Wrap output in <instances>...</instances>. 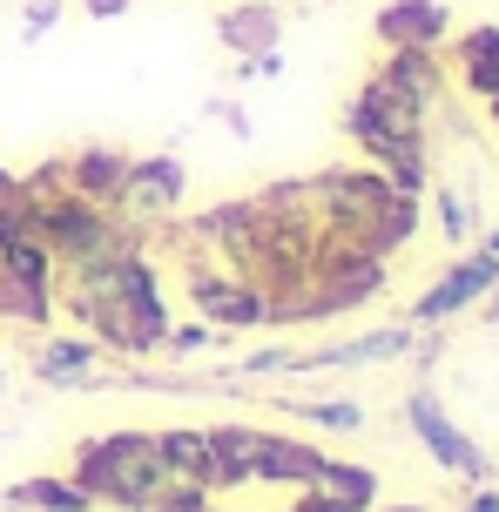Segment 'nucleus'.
Here are the masks:
<instances>
[{
    "label": "nucleus",
    "mask_w": 499,
    "mask_h": 512,
    "mask_svg": "<svg viewBox=\"0 0 499 512\" xmlns=\"http://www.w3.org/2000/svg\"><path fill=\"white\" fill-rule=\"evenodd\" d=\"M7 506H27V512H95V499H88L75 479H61V472H41V479H21V486H7Z\"/></svg>",
    "instance_id": "17"
},
{
    "label": "nucleus",
    "mask_w": 499,
    "mask_h": 512,
    "mask_svg": "<svg viewBox=\"0 0 499 512\" xmlns=\"http://www.w3.org/2000/svg\"><path fill=\"white\" fill-rule=\"evenodd\" d=\"M486 317H499V283H493V290H486Z\"/></svg>",
    "instance_id": "25"
},
{
    "label": "nucleus",
    "mask_w": 499,
    "mask_h": 512,
    "mask_svg": "<svg viewBox=\"0 0 499 512\" xmlns=\"http://www.w3.org/2000/svg\"><path fill=\"white\" fill-rule=\"evenodd\" d=\"M216 344H223V331H210V324L196 317V324H169V331H162L156 358H169V364H189V358H203V351H216Z\"/></svg>",
    "instance_id": "19"
},
{
    "label": "nucleus",
    "mask_w": 499,
    "mask_h": 512,
    "mask_svg": "<svg viewBox=\"0 0 499 512\" xmlns=\"http://www.w3.org/2000/svg\"><path fill=\"white\" fill-rule=\"evenodd\" d=\"M7 512H27V506H7Z\"/></svg>",
    "instance_id": "28"
},
{
    "label": "nucleus",
    "mask_w": 499,
    "mask_h": 512,
    "mask_svg": "<svg viewBox=\"0 0 499 512\" xmlns=\"http://www.w3.org/2000/svg\"><path fill=\"white\" fill-rule=\"evenodd\" d=\"M189 203V169L183 155H135L129 176H122V216L135 230H156V223H176Z\"/></svg>",
    "instance_id": "7"
},
{
    "label": "nucleus",
    "mask_w": 499,
    "mask_h": 512,
    "mask_svg": "<svg viewBox=\"0 0 499 512\" xmlns=\"http://www.w3.org/2000/svg\"><path fill=\"white\" fill-rule=\"evenodd\" d=\"M156 445H162V459H169L176 479H196V486H203V472H210V459H216L210 425H169V432H156Z\"/></svg>",
    "instance_id": "16"
},
{
    "label": "nucleus",
    "mask_w": 499,
    "mask_h": 512,
    "mask_svg": "<svg viewBox=\"0 0 499 512\" xmlns=\"http://www.w3.org/2000/svg\"><path fill=\"white\" fill-rule=\"evenodd\" d=\"M27 364H34V378H41V384L81 391V378H88V371H102L108 351L88 331H48L41 344H34V358H27Z\"/></svg>",
    "instance_id": "13"
},
{
    "label": "nucleus",
    "mask_w": 499,
    "mask_h": 512,
    "mask_svg": "<svg viewBox=\"0 0 499 512\" xmlns=\"http://www.w3.org/2000/svg\"><path fill=\"white\" fill-rule=\"evenodd\" d=\"M95 506H122V512H149L162 492L176 486V472L162 459L156 432H102L75 445V472H68Z\"/></svg>",
    "instance_id": "5"
},
{
    "label": "nucleus",
    "mask_w": 499,
    "mask_h": 512,
    "mask_svg": "<svg viewBox=\"0 0 499 512\" xmlns=\"http://www.w3.org/2000/svg\"><path fill=\"white\" fill-rule=\"evenodd\" d=\"M61 277H54V250L41 243L34 216H27L21 182L0 196V317L27 324V331H54L61 317Z\"/></svg>",
    "instance_id": "4"
},
{
    "label": "nucleus",
    "mask_w": 499,
    "mask_h": 512,
    "mask_svg": "<svg viewBox=\"0 0 499 512\" xmlns=\"http://www.w3.org/2000/svg\"><path fill=\"white\" fill-rule=\"evenodd\" d=\"M344 128L371 169L392 176V189H405V196L425 189V108L412 95H398L385 75H365V88L344 108Z\"/></svg>",
    "instance_id": "3"
},
{
    "label": "nucleus",
    "mask_w": 499,
    "mask_h": 512,
    "mask_svg": "<svg viewBox=\"0 0 499 512\" xmlns=\"http://www.w3.org/2000/svg\"><path fill=\"white\" fill-rule=\"evenodd\" d=\"M304 196H311L324 230L365 243L371 256L405 250L419 230V196L392 189V176H378V169H324V176L304 182Z\"/></svg>",
    "instance_id": "2"
},
{
    "label": "nucleus",
    "mask_w": 499,
    "mask_h": 512,
    "mask_svg": "<svg viewBox=\"0 0 499 512\" xmlns=\"http://www.w3.org/2000/svg\"><path fill=\"white\" fill-rule=\"evenodd\" d=\"M290 418H304L317 432H365V405L358 398H277Z\"/></svg>",
    "instance_id": "18"
},
{
    "label": "nucleus",
    "mask_w": 499,
    "mask_h": 512,
    "mask_svg": "<svg viewBox=\"0 0 499 512\" xmlns=\"http://www.w3.org/2000/svg\"><path fill=\"white\" fill-rule=\"evenodd\" d=\"M419 344V324H385V331L344 337V344H317V351H290L284 378H324V371H365V364H398Z\"/></svg>",
    "instance_id": "8"
},
{
    "label": "nucleus",
    "mask_w": 499,
    "mask_h": 512,
    "mask_svg": "<svg viewBox=\"0 0 499 512\" xmlns=\"http://www.w3.org/2000/svg\"><path fill=\"white\" fill-rule=\"evenodd\" d=\"M183 283H189V304H196V317H203L210 331H223V337L270 331V297H263L250 277L223 270V263H216L210 250H196V243H183Z\"/></svg>",
    "instance_id": "6"
},
{
    "label": "nucleus",
    "mask_w": 499,
    "mask_h": 512,
    "mask_svg": "<svg viewBox=\"0 0 499 512\" xmlns=\"http://www.w3.org/2000/svg\"><path fill=\"white\" fill-rule=\"evenodd\" d=\"M473 512H499V499H493V492H479V499H473Z\"/></svg>",
    "instance_id": "24"
},
{
    "label": "nucleus",
    "mask_w": 499,
    "mask_h": 512,
    "mask_svg": "<svg viewBox=\"0 0 499 512\" xmlns=\"http://www.w3.org/2000/svg\"><path fill=\"white\" fill-rule=\"evenodd\" d=\"M392 512H419V506H392Z\"/></svg>",
    "instance_id": "26"
},
{
    "label": "nucleus",
    "mask_w": 499,
    "mask_h": 512,
    "mask_svg": "<svg viewBox=\"0 0 499 512\" xmlns=\"http://www.w3.org/2000/svg\"><path fill=\"white\" fill-rule=\"evenodd\" d=\"M61 310L102 344L108 358H156L162 331L176 324L149 243L102 263V270H88V277H61Z\"/></svg>",
    "instance_id": "1"
},
{
    "label": "nucleus",
    "mask_w": 499,
    "mask_h": 512,
    "mask_svg": "<svg viewBox=\"0 0 499 512\" xmlns=\"http://www.w3.org/2000/svg\"><path fill=\"white\" fill-rule=\"evenodd\" d=\"M405 425L419 432V445H425V452H432L439 465H446V472H466V479H479V472H486L479 445L459 432V425H452L446 405H439L432 391H412V398H405Z\"/></svg>",
    "instance_id": "10"
},
{
    "label": "nucleus",
    "mask_w": 499,
    "mask_h": 512,
    "mask_svg": "<svg viewBox=\"0 0 499 512\" xmlns=\"http://www.w3.org/2000/svg\"><path fill=\"white\" fill-rule=\"evenodd\" d=\"M486 108H493V122H499V102H486Z\"/></svg>",
    "instance_id": "27"
},
{
    "label": "nucleus",
    "mask_w": 499,
    "mask_h": 512,
    "mask_svg": "<svg viewBox=\"0 0 499 512\" xmlns=\"http://www.w3.org/2000/svg\"><path fill=\"white\" fill-rule=\"evenodd\" d=\"M210 115H216L223 128H230L237 142H250V108H243V102H210Z\"/></svg>",
    "instance_id": "22"
},
{
    "label": "nucleus",
    "mask_w": 499,
    "mask_h": 512,
    "mask_svg": "<svg viewBox=\"0 0 499 512\" xmlns=\"http://www.w3.org/2000/svg\"><path fill=\"white\" fill-rule=\"evenodd\" d=\"M129 149H115V142H81L68 162H61V182L75 189V196H88V203L115 209L122 203V176H129Z\"/></svg>",
    "instance_id": "12"
},
{
    "label": "nucleus",
    "mask_w": 499,
    "mask_h": 512,
    "mask_svg": "<svg viewBox=\"0 0 499 512\" xmlns=\"http://www.w3.org/2000/svg\"><path fill=\"white\" fill-rule=\"evenodd\" d=\"M216 41H223V54H237V61L284 54V14H277V0H230L216 14Z\"/></svg>",
    "instance_id": "11"
},
{
    "label": "nucleus",
    "mask_w": 499,
    "mask_h": 512,
    "mask_svg": "<svg viewBox=\"0 0 499 512\" xmlns=\"http://www.w3.org/2000/svg\"><path fill=\"white\" fill-rule=\"evenodd\" d=\"M439 223H446V236H452V243H466V230H473V209L459 203L452 189H439Z\"/></svg>",
    "instance_id": "21"
},
{
    "label": "nucleus",
    "mask_w": 499,
    "mask_h": 512,
    "mask_svg": "<svg viewBox=\"0 0 499 512\" xmlns=\"http://www.w3.org/2000/svg\"><path fill=\"white\" fill-rule=\"evenodd\" d=\"M54 27H61V0H27V27H21V41H48Z\"/></svg>",
    "instance_id": "20"
},
{
    "label": "nucleus",
    "mask_w": 499,
    "mask_h": 512,
    "mask_svg": "<svg viewBox=\"0 0 499 512\" xmlns=\"http://www.w3.org/2000/svg\"><path fill=\"white\" fill-rule=\"evenodd\" d=\"M371 27H378L385 48H439L452 34V14H446V0H385Z\"/></svg>",
    "instance_id": "14"
},
{
    "label": "nucleus",
    "mask_w": 499,
    "mask_h": 512,
    "mask_svg": "<svg viewBox=\"0 0 499 512\" xmlns=\"http://www.w3.org/2000/svg\"><path fill=\"white\" fill-rule=\"evenodd\" d=\"M499 283V256L473 250V256H459L446 277L432 283L425 297H412V310H405V324H446V317H459V310H473L486 290Z\"/></svg>",
    "instance_id": "9"
},
{
    "label": "nucleus",
    "mask_w": 499,
    "mask_h": 512,
    "mask_svg": "<svg viewBox=\"0 0 499 512\" xmlns=\"http://www.w3.org/2000/svg\"><path fill=\"white\" fill-rule=\"evenodd\" d=\"M210 512H230V506H210Z\"/></svg>",
    "instance_id": "29"
},
{
    "label": "nucleus",
    "mask_w": 499,
    "mask_h": 512,
    "mask_svg": "<svg viewBox=\"0 0 499 512\" xmlns=\"http://www.w3.org/2000/svg\"><path fill=\"white\" fill-rule=\"evenodd\" d=\"M135 0H81V14H95V21H115V14H129Z\"/></svg>",
    "instance_id": "23"
},
{
    "label": "nucleus",
    "mask_w": 499,
    "mask_h": 512,
    "mask_svg": "<svg viewBox=\"0 0 499 512\" xmlns=\"http://www.w3.org/2000/svg\"><path fill=\"white\" fill-rule=\"evenodd\" d=\"M452 75L473 88L479 102H499V27H473L452 41Z\"/></svg>",
    "instance_id": "15"
}]
</instances>
